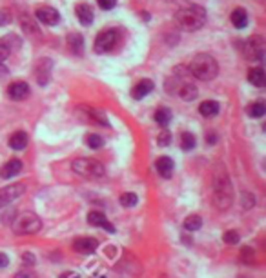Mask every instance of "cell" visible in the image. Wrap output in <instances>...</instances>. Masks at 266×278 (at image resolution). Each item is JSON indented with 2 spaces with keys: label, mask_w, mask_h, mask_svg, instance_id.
Returning <instances> with one entry per match:
<instances>
[{
  "label": "cell",
  "mask_w": 266,
  "mask_h": 278,
  "mask_svg": "<svg viewBox=\"0 0 266 278\" xmlns=\"http://www.w3.org/2000/svg\"><path fill=\"white\" fill-rule=\"evenodd\" d=\"M233 204V189H231L230 178L226 173L224 166H217L215 173H213V206L217 209H228Z\"/></svg>",
  "instance_id": "1"
},
{
  "label": "cell",
  "mask_w": 266,
  "mask_h": 278,
  "mask_svg": "<svg viewBox=\"0 0 266 278\" xmlns=\"http://www.w3.org/2000/svg\"><path fill=\"white\" fill-rule=\"evenodd\" d=\"M177 28L182 31H197L201 30L206 22V11L201 6H190V8H182L173 15Z\"/></svg>",
  "instance_id": "2"
},
{
  "label": "cell",
  "mask_w": 266,
  "mask_h": 278,
  "mask_svg": "<svg viewBox=\"0 0 266 278\" xmlns=\"http://www.w3.org/2000/svg\"><path fill=\"white\" fill-rule=\"evenodd\" d=\"M195 78L199 80H213L219 73V64H217V60L213 58L211 55L208 53H199V55L193 56V60L190 62V68H188Z\"/></svg>",
  "instance_id": "3"
},
{
  "label": "cell",
  "mask_w": 266,
  "mask_h": 278,
  "mask_svg": "<svg viewBox=\"0 0 266 278\" xmlns=\"http://www.w3.org/2000/svg\"><path fill=\"white\" fill-rule=\"evenodd\" d=\"M71 169L84 178H101L106 173L102 162L97 158H77L71 162Z\"/></svg>",
  "instance_id": "4"
},
{
  "label": "cell",
  "mask_w": 266,
  "mask_h": 278,
  "mask_svg": "<svg viewBox=\"0 0 266 278\" xmlns=\"http://www.w3.org/2000/svg\"><path fill=\"white\" fill-rule=\"evenodd\" d=\"M121 44V31L119 30H104L95 38V51L99 55H106L115 51Z\"/></svg>",
  "instance_id": "5"
},
{
  "label": "cell",
  "mask_w": 266,
  "mask_h": 278,
  "mask_svg": "<svg viewBox=\"0 0 266 278\" xmlns=\"http://www.w3.org/2000/svg\"><path fill=\"white\" fill-rule=\"evenodd\" d=\"M42 228V220L35 213H22L13 222V231L17 234H33L39 233Z\"/></svg>",
  "instance_id": "6"
},
{
  "label": "cell",
  "mask_w": 266,
  "mask_h": 278,
  "mask_svg": "<svg viewBox=\"0 0 266 278\" xmlns=\"http://www.w3.org/2000/svg\"><path fill=\"white\" fill-rule=\"evenodd\" d=\"M264 38L261 35H253L246 40L244 46H242V55H244L246 60L250 62H257V60H262L264 56Z\"/></svg>",
  "instance_id": "7"
},
{
  "label": "cell",
  "mask_w": 266,
  "mask_h": 278,
  "mask_svg": "<svg viewBox=\"0 0 266 278\" xmlns=\"http://www.w3.org/2000/svg\"><path fill=\"white\" fill-rule=\"evenodd\" d=\"M24 191H26L24 184H11V186H6L4 189H0V209L10 206L19 196H22Z\"/></svg>",
  "instance_id": "8"
},
{
  "label": "cell",
  "mask_w": 266,
  "mask_h": 278,
  "mask_svg": "<svg viewBox=\"0 0 266 278\" xmlns=\"http://www.w3.org/2000/svg\"><path fill=\"white\" fill-rule=\"evenodd\" d=\"M51 66H53V62L50 58H41L35 64V78L39 82V86H46L50 82Z\"/></svg>",
  "instance_id": "9"
},
{
  "label": "cell",
  "mask_w": 266,
  "mask_h": 278,
  "mask_svg": "<svg viewBox=\"0 0 266 278\" xmlns=\"http://www.w3.org/2000/svg\"><path fill=\"white\" fill-rule=\"evenodd\" d=\"M8 94L10 98L13 100H26L30 96V86L24 80H17V82H11L10 88H8Z\"/></svg>",
  "instance_id": "10"
},
{
  "label": "cell",
  "mask_w": 266,
  "mask_h": 278,
  "mask_svg": "<svg viewBox=\"0 0 266 278\" xmlns=\"http://www.w3.org/2000/svg\"><path fill=\"white\" fill-rule=\"evenodd\" d=\"M35 15L46 26H57L59 20H61V15H59V11L55 8H39Z\"/></svg>",
  "instance_id": "11"
},
{
  "label": "cell",
  "mask_w": 266,
  "mask_h": 278,
  "mask_svg": "<svg viewBox=\"0 0 266 278\" xmlns=\"http://www.w3.org/2000/svg\"><path fill=\"white\" fill-rule=\"evenodd\" d=\"M88 224H91V226H97V228L106 229L108 233H115V228H113V224H111L110 220L106 218V216L101 213V211H91V213L88 214Z\"/></svg>",
  "instance_id": "12"
},
{
  "label": "cell",
  "mask_w": 266,
  "mask_h": 278,
  "mask_svg": "<svg viewBox=\"0 0 266 278\" xmlns=\"http://www.w3.org/2000/svg\"><path fill=\"white\" fill-rule=\"evenodd\" d=\"M99 248V242L95 238H90V236H82V238H77L75 244H73V249L79 251L82 254H90L93 253L95 249Z\"/></svg>",
  "instance_id": "13"
},
{
  "label": "cell",
  "mask_w": 266,
  "mask_h": 278,
  "mask_svg": "<svg viewBox=\"0 0 266 278\" xmlns=\"http://www.w3.org/2000/svg\"><path fill=\"white\" fill-rule=\"evenodd\" d=\"M155 169L162 178H171L173 169H175V164H173V160H171L170 156H161V158H157Z\"/></svg>",
  "instance_id": "14"
},
{
  "label": "cell",
  "mask_w": 266,
  "mask_h": 278,
  "mask_svg": "<svg viewBox=\"0 0 266 278\" xmlns=\"http://www.w3.org/2000/svg\"><path fill=\"white\" fill-rule=\"evenodd\" d=\"M153 88H155V84H153V80L150 78H142L141 82H137L135 88L131 90V96L135 100H141L144 98L146 94L150 93V91H153Z\"/></svg>",
  "instance_id": "15"
},
{
  "label": "cell",
  "mask_w": 266,
  "mask_h": 278,
  "mask_svg": "<svg viewBox=\"0 0 266 278\" xmlns=\"http://www.w3.org/2000/svg\"><path fill=\"white\" fill-rule=\"evenodd\" d=\"M75 13H77V18H79V22H81L82 26H90L91 22H93V18H95V15H93V8H91L90 4H86V2L77 6Z\"/></svg>",
  "instance_id": "16"
},
{
  "label": "cell",
  "mask_w": 266,
  "mask_h": 278,
  "mask_svg": "<svg viewBox=\"0 0 266 278\" xmlns=\"http://www.w3.org/2000/svg\"><path fill=\"white\" fill-rule=\"evenodd\" d=\"M21 171H22V162L19 158H13L0 169V176H2V178H13V176H17Z\"/></svg>",
  "instance_id": "17"
},
{
  "label": "cell",
  "mask_w": 266,
  "mask_h": 278,
  "mask_svg": "<svg viewBox=\"0 0 266 278\" xmlns=\"http://www.w3.org/2000/svg\"><path fill=\"white\" fill-rule=\"evenodd\" d=\"M68 48H70L71 53L82 55V51H84V38H82L81 33H70L68 35Z\"/></svg>",
  "instance_id": "18"
},
{
  "label": "cell",
  "mask_w": 266,
  "mask_h": 278,
  "mask_svg": "<svg viewBox=\"0 0 266 278\" xmlns=\"http://www.w3.org/2000/svg\"><path fill=\"white\" fill-rule=\"evenodd\" d=\"M28 134L24 133V131H17V133H13L10 136V140H8V144H10L11 149H15V151H22V149H26V146H28Z\"/></svg>",
  "instance_id": "19"
},
{
  "label": "cell",
  "mask_w": 266,
  "mask_h": 278,
  "mask_svg": "<svg viewBox=\"0 0 266 278\" xmlns=\"http://www.w3.org/2000/svg\"><path fill=\"white\" fill-rule=\"evenodd\" d=\"M230 20L237 30H242V28H246V24H248V13H246L242 8H237V10L231 11Z\"/></svg>",
  "instance_id": "20"
},
{
  "label": "cell",
  "mask_w": 266,
  "mask_h": 278,
  "mask_svg": "<svg viewBox=\"0 0 266 278\" xmlns=\"http://www.w3.org/2000/svg\"><path fill=\"white\" fill-rule=\"evenodd\" d=\"M248 80H250V84L255 86V88H264V82H266L264 70H262V68H251V70L248 71Z\"/></svg>",
  "instance_id": "21"
},
{
  "label": "cell",
  "mask_w": 266,
  "mask_h": 278,
  "mask_svg": "<svg viewBox=\"0 0 266 278\" xmlns=\"http://www.w3.org/2000/svg\"><path fill=\"white\" fill-rule=\"evenodd\" d=\"M219 104H217L215 100H204L201 106H199V113L202 114V116H206V118H211V116H215L217 113H219Z\"/></svg>",
  "instance_id": "22"
},
{
  "label": "cell",
  "mask_w": 266,
  "mask_h": 278,
  "mask_svg": "<svg viewBox=\"0 0 266 278\" xmlns=\"http://www.w3.org/2000/svg\"><path fill=\"white\" fill-rule=\"evenodd\" d=\"M179 96H181L184 102H190V100L197 98V94H199V90H197L195 86L190 84V82H186V84H182L181 88H179Z\"/></svg>",
  "instance_id": "23"
},
{
  "label": "cell",
  "mask_w": 266,
  "mask_h": 278,
  "mask_svg": "<svg viewBox=\"0 0 266 278\" xmlns=\"http://www.w3.org/2000/svg\"><path fill=\"white\" fill-rule=\"evenodd\" d=\"M10 55H11V50L8 48V44H6L4 40H0V76L8 74V70H6L4 62L10 58Z\"/></svg>",
  "instance_id": "24"
},
{
  "label": "cell",
  "mask_w": 266,
  "mask_h": 278,
  "mask_svg": "<svg viewBox=\"0 0 266 278\" xmlns=\"http://www.w3.org/2000/svg\"><path fill=\"white\" fill-rule=\"evenodd\" d=\"M202 228V218L199 214H190L184 220V229L186 231H199Z\"/></svg>",
  "instance_id": "25"
},
{
  "label": "cell",
  "mask_w": 266,
  "mask_h": 278,
  "mask_svg": "<svg viewBox=\"0 0 266 278\" xmlns=\"http://www.w3.org/2000/svg\"><path fill=\"white\" fill-rule=\"evenodd\" d=\"M155 122L159 126H168L171 122V111L168 110V108H161V110L155 111Z\"/></svg>",
  "instance_id": "26"
},
{
  "label": "cell",
  "mask_w": 266,
  "mask_h": 278,
  "mask_svg": "<svg viewBox=\"0 0 266 278\" xmlns=\"http://www.w3.org/2000/svg\"><path fill=\"white\" fill-rule=\"evenodd\" d=\"M195 144H197V140L193 133L184 131V133L181 134V148L184 149V151H191V149L195 148Z\"/></svg>",
  "instance_id": "27"
},
{
  "label": "cell",
  "mask_w": 266,
  "mask_h": 278,
  "mask_svg": "<svg viewBox=\"0 0 266 278\" xmlns=\"http://www.w3.org/2000/svg\"><path fill=\"white\" fill-rule=\"evenodd\" d=\"M119 202H121V206H124V208H133V206H137V202H139V196H137L135 193H122Z\"/></svg>",
  "instance_id": "28"
},
{
  "label": "cell",
  "mask_w": 266,
  "mask_h": 278,
  "mask_svg": "<svg viewBox=\"0 0 266 278\" xmlns=\"http://www.w3.org/2000/svg\"><path fill=\"white\" fill-rule=\"evenodd\" d=\"M264 111H266V108H264V104H262V102H253V104L248 106V114H250V116H253V118H259V116H262V114H264Z\"/></svg>",
  "instance_id": "29"
},
{
  "label": "cell",
  "mask_w": 266,
  "mask_h": 278,
  "mask_svg": "<svg viewBox=\"0 0 266 278\" xmlns=\"http://www.w3.org/2000/svg\"><path fill=\"white\" fill-rule=\"evenodd\" d=\"M86 146L91 149H101L102 146H104V140H102V136H99V134H88V136H86Z\"/></svg>",
  "instance_id": "30"
},
{
  "label": "cell",
  "mask_w": 266,
  "mask_h": 278,
  "mask_svg": "<svg viewBox=\"0 0 266 278\" xmlns=\"http://www.w3.org/2000/svg\"><path fill=\"white\" fill-rule=\"evenodd\" d=\"M88 114H90L91 118L93 120H97V122H101L102 126H110V122H108V116H106L104 113H102L101 110H93V108H90V110H88Z\"/></svg>",
  "instance_id": "31"
},
{
  "label": "cell",
  "mask_w": 266,
  "mask_h": 278,
  "mask_svg": "<svg viewBox=\"0 0 266 278\" xmlns=\"http://www.w3.org/2000/svg\"><path fill=\"white\" fill-rule=\"evenodd\" d=\"M2 40H4L6 44H8V48H10L11 51H13V50H19V48L22 46L21 38H19V36H15V35H8V36H4Z\"/></svg>",
  "instance_id": "32"
},
{
  "label": "cell",
  "mask_w": 266,
  "mask_h": 278,
  "mask_svg": "<svg viewBox=\"0 0 266 278\" xmlns=\"http://www.w3.org/2000/svg\"><path fill=\"white\" fill-rule=\"evenodd\" d=\"M222 238H224L226 244H230V246H235V244L241 240V236H239V233H237V231L230 229V231H226V233L222 234Z\"/></svg>",
  "instance_id": "33"
},
{
  "label": "cell",
  "mask_w": 266,
  "mask_h": 278,
  "mask_svg": "<svg viewBox=\"0 0 266 278\" xmlns=\"http://www.w3.org/2000/svg\"><path fill=\"white\" fill-rule=\"evenodd\" d=\"M97 4H99V8L104 11H110L113 10L117 6V0H97Z\"/></svg>",
  "instance_id": "34"
},
{
  "label": "cell",
  "mask_w": 266,
  "mask_h": 278,
  "mask_svg": "<svg viewBox=\"0 0 266 278\" xmlns=\"http://www.w3.org/2000/svg\"><path fill=\"white\" fill-rule=\"evenodd\" d=\"M171 142V133L168 130H164L159 134V146H170Z\"/></svg>",
  "instance_id": "35"
},
{
  "label": "cell",
  "mask_w": 266,
  "mask_h": 278,
  "mask_svg": "<svg viewBox=\"0 0 266 278\" xmlns=\"http://www.w3.org/2000/svg\"><path fill=\"white\" fill-rule=\"evenodd\" d=\"M241 254H242V260H244L246 264H251V262H253V251H251L250 248H242Z\"/></svg>",
  "instance_id": "36"
},
{
  "label": "cell",
  "mask_w": 266,
  "mask_h": 278,
  "mask_svg": "<svg viewBox=\"0 0 266 278\" xmlns=\"http://www.w3.org/2000/svg\"><path fill=\"white\" fill-rule=\"evenodd\" d=\"M242 196H244V208H246V209H250L251 206L255 204V200H253V194L244 193V194H242Z\"/></svg>",
  "instance_id": "37"
},
{
  "label": "cell",
  "mask_w": 266,
  "mask_h": 278,
  "mask_svg": "<svg viewBox=\"0 0 266 278\" xmlns=\"http://www.w3.org/2000/svg\"><path fill=\"white\" fill-rule=\"evenodd\" d=\"M22 262L28 264V266H33V264H35V254L24 253V254H22Z\"/></svg>",
  "instance_id": "38"
},
{
  "label": "cell",
  "mask_w": 266,
  "mask_h": 278,
  "mask_svg": "<svg viewBox=\"0 0 266 278\" xmlns=\"http://www.w3.org/2000/svg\"><path fill=\"white\" fill-rule=\"evenodd\" d=\"M13 278H37V274L33 271H21V273H17Z\"/></svg>",
  "instance_id": "39"
},
{
  "label": "cell",
  "mask_w": 266,
  "mask_h": 278,
  "mask_svg": "<svg viewBox=\"0 0 266 278\" xmlns=\"http://www.w3.org/2000/svg\"><path fill=\"white\" fill-rule=\"evenodd\" d=\"M10 13L8 11H0V26H4V24H8L10 22Z\"/></svg>",
  "instance_id": "40"
},
{
  "label": "cell",
  "mask_w": 266,
  "mask_h": 278,
  "mask_svg": "<svg viewBox=\"0 0 266 278\" xmlns=\"http://www.w3.org/2000/svg\"><path fill=\"white\" fill-rule=\"evenodd\" d=\"M8 264H10V258H8V254L0 253V268H6Z\"/></svg>",
  "instance_id": "41"
},
{
  "label": "cell",
  "mask_w": 266,
  "mask_h": 278,
  "mask_svg": "<svg viewBox=\"0 0 266 278\" xmlns=\"http://www.w3.org/2000/svg\"><path fill=\"white\" fill-rule=\"evenodd\" d=\"M215 134L213 133H210V134H206V142H210V144H215Z\"/></svg>",
  "instance_id": "42"
}]
</instances>
